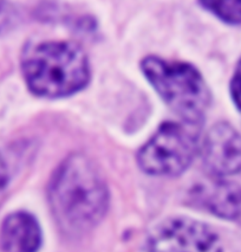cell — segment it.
<instances>
[{"label":"cell","instance_id":"cell-1","mask_svg":"<svg viewBox=\"0 0 241 252\" xmlns=\"http://www.w3.org/2000/svg\"><path fill=\"white\" fill-rule=\"evenodd\" d=\"M49 203L63 232L81 236L102 220L109 205L101 173L83 154H72L58 166L49 186Z\"/></svg>","mask_w":241,"mask_h":252},{"label":"cell","instance_id":"cell-2","mask_svg":"<svg viewBox=\"0 0 241 252\" xmlns=\"http://www.w3.org/2000/svg\"><path fill=\"white\" fill-rule=\"evenodd\" d=\"M23 72L33 94L61 97L79 92L90 80V66L79 45L72 42L39 44L23 57Z\"/></svg>","mask_w":241,"mask_h":252},{"label":"cell","instance_id":"cell-3","mask_svg":"<svg viewBox=\"0 0 241 252\" xmlns=\"http://www.w3.org/2000/svg\"><path fill=\"white\" fill-rule=\"evenodd\" d=\"M141 69L170 109L189 125L202 122L211 96L206 82L194 66L147 57Z\"/></svg>","mask_w":241,"mask_h":252},{"label":"cell","instance_id":"cell-4","mask_svg":"<svg viewBox=\"0 0 241 252\" xmlns=\"http://www.w3.org/2000/svg\"><path fill=\"white\" fill-rule=\"evenodd\" d=\"M198 139L193 131L174 122H166L140 149L137 162L151 175L175 177L189 167L196 154Z\"/></svg>","mask_w":241,"mask_h":252},{"label":"cell","instance_id":"cell-5","mask_svg":"<svg viewBox=\"0 0 241 252\" xmlns=\"http://www.w3.org/2000/svg\"><path fill=\"white\" fill-rule=\"evenodd\" d=\"M145 252H221L219 237L202 222L174 218L154 228Z\"/></svg>","mask_w":241,"mask_h":252},{"label":"cell","instance_id":"cell-6","mask_svg":"<svg viewBox=\"0 0 241 252\" xmlns=\"http://www.w3.org/2000/svg\"><path fill=\"white\" fill-rule=\"evenodd\" d=\"M206 168L215 177L241 172V135L229 123L220 122L208 130L201 148Z\"/></svg>","mask_w":241,"mask_h":252},{"label":"cell","instance_id":"cell-7","mask_svg":"<svg viewBox=\"0 0 241 252\" xmlns=\"http://www.w3.org/2000/svg\"><path fill=\"white\" fill-rule=\"evenodd\" d=\"M192 199L198 206L214 216L235 219L241 216V187L223 180H210L196 185Z\"/></svg>","mask_w":241,"mask_h":252},{"label":"cell","instance_id":"cell-8","mask_svg":"<svg viewBox=\"0 0 241 252\" xmlns=\"http://www.w3.org/2000/svg\"><path fill=\"white\" fill-rule=\"evenodd\" d=\"M42 231L33 216L16 212L5 218L0 228V246L4 252H37Z\"/></svg>","mask_w":241,"mask_h":252},{"label":"cell","instance_id":"cell-9","mask_svg":"<svg viewBox=\"0 0 241 252\" xmlns=\"http://www.w3.org/2000/svg\"><path fill=\"white\" fill-rule=\"evenodd\" d=\"M201 5L223 22L241 25V1H206Z\"/></svg>","mask_w":241,"mask_h":252},{"label":"cell","instance_id":"cell-10","mask_svg":"<svg viewBox=\"0 0 241 252\" xmlns=\"http://www.w3.org/2000/svg\"><path fill=\"white\" fill-rule=\"evenodd\" d=\"M18 20V13L13 5L0 2V34L12 29Z\"/></svg>","mask_w":241,"mask_h":252},{"label":"cell","instance_id":"cell-11","mask_svg":"<svg viewBox=\"0 0 241 252\" xmlns=\"http://www.w3.org/2000/svg\"><path fill=\"white\" fill-rule=\"evenodd\" d=\"M231 95L235 107L241 113V58L238 62V65L231 81Z\"/></svg>","mask_w":241,"mask_h":252},{"label":"cell","instance_id":"cell-12","mask_svg":"<svg viewBox=\"0 0 241 252\" xmlns=\"http://www.w3.org/2000/svg\"><path fill=\"white\" fill-rule=\"evenodd\" d=\"M8 168L5 163V160L2 159L1 154H0V191L6 187V185L8 183Z\"/></svg>","mask_w":241,"mask_h":252}]
</instances>
